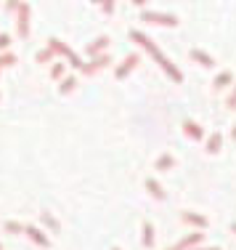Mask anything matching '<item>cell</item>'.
I'll list each match as a JSON object with an SVG mask.
<instances>
[{"label": "cell", "mask_w": 236, "mask_h": 250, "mask_svg": "<svg viewBox=\"0 0 236 250\" xmlns=\"http://www.w3.org/2000/svg\"><path fill=\"white\" fill-rule=\"evenodd\" d=\"M226 106H228L231 112H236V85H234V91L228 93V99H226Z\"/></svg>", "instance_id": "cell-25"}, {"label": "cell", "mask_w": 236, "mask_h": 250, "mask_svg": "<svg viewBox=\"0 0 236 250\" xmlns=\"http://www.w3.org/2000/svg\"><path fill=\"white\" fill-rule=\"evenodd\" d=\"M24 234H27L29 240H32L35 245H37V248H48V245H51L48 234H45V231L40 229V226H35V224H27V226H24Z\"/></svg>", "instance_id": "cell-6"}, {"label": "cell", "mask_w": 236, "mask_h": 250, "mask_svg": "<svg viewBox=\"0 0 236 250\" xmlns=\"http://www.w3.org/2000/svg\"><path fill=\"white\" fill-rule=\"evenodd\" d=\"M194 250H220V248H194Z\"/></svg>", "instance_id": "cell-28"}, {"label": "cell", "mask_w": 236, "mask_h": 250, "mask_svg": "<svg viewBox=\"0 0 236 250\" xmlns=\"http://www.w3.org/2000/svg\"><path fill=\"white\" fill-rule=\"evenodd\" d=\"M98 8H101L104 14H114V8H117V5H114V3H101Z\"/></svg>", "instance_id": "cell-26"}, {"label": "cell", "mask_w": 236, "mask_h": 250, "mask_svg": "<svg viewBox=\"0 0 236 250\" xmlns=\"http://www.w3.org/2000/svg\"><path fill=\"white\" fill-rule=\"evenodd\" d=\"M16 62H19V59H16V53H11V51L0 53V69H3V67H14Z\"/></svg>", "instance_id": "cell-22"}, {"label": "cell", "mask_w": 236, "mask_h": 250, "mask_svg": "<svg viewBox=\"0 0 236 250\" xmlns=\"http://www.w3.org/2000/svg\"><path fill=\"white\" fill-rule=\"evenodd\" d=\"M173 165H175V157H173V154H167V152H164V154H159V157H157L154 168H157V170H170Z\"/></svg>", "instance_id": "cell-18"}, {"label": "cell", "mask_w": 236, "mask_h": 250, "mask_svg": "<svg viewBox=\"0 0 236 250\" xmlns=\"http://www.w3.org/2000/svg\"><path fill=\"white\" fill-rule=\"evenodd\" d=\"M16 35L19 38H27L29 35V16H32V8L29 3H16Z\"/></svg>", "instance_id": "cell-4"}, {"label": "cell", "mask_w": 236, "mask_h": 250, "mask_svg": "<svg viewBox=\"0 0 236 250\" xmlns=\"http://www.w3.org/2000/svg\"><path fill=\"white\" fill-rule=\"evenodd\" d=\"M109 43H111V40L106 38V35H101L98 40H93V43L88 45V56H93V59H96V56H101V53H106V48H109Z\"/></svg>", "instance_id": "cell-12"}, {"label": "cell", "mask_w": 236, "mask_h": 250, "mask_svg": "<svg viewBox=\"0 0 236 250\" xmlns=\"http://www.w3.org/2000/svg\"><path fill=\"white\" fill-rule=\"evenodd\" d=\"M181 221L188 224V226H197V229H207V226H210L207 216H199V213H191V210H183V213H181Z\"/></svg>", "instance_id": "cell-9"}, {"label": "cell", "mask_w": 236, "mask_h": 250, "mask_svg": "<svg viewBox=\"0 0 236 250\" xmlns=\"http://www.w3.org/2000/svg\"><path fill=\"white\" fill-rule=\"evenodd\" d=\"M188 56H191L194 62L199 64V67H204V69H212V67H215V59H212L207 51H202V48H191V53H188Z\"/></svg>", "instance_id": "cell-10"}, {"label": "cell", "mask_w": 236, "mask_h": 250, "mask_svg": "<svg viewBox=\"0 0 236 250\" xmlns=\"http://www.w3.org/2000/svg\"><path fill=\"white\" fill-rule=\"evenodd\" d=\"M74 88H77V77L74 75H67L61 80V85H58V93H61V96H67V93H72Z\"/></svg>", "instance_id": "cell-17"}, {"label": "cell", "mask_w": 236, "mask_h": 250, "mask_svg": "<svg viewBox=\"0 0 236 250\" xmlns=\"http://www.w3.org/2000/svg\"><path fill=\"white\" fill-rule=\"evenodd\" d=\"M0 250H3V245H0Z\"/></svg>", "instance_id": "cell-31"}, {"label": "cell", "mask_w": 236, "mask_h": 250, "mask_svg": "<svg viewBox=\"0 0 236 250\" xmlns=\"http://www.w3.org/2000/svg\"><path fill=\"white\" fill-rule=\"evenodd\" d=\"M231 231H234V234H236V221H234V224H231Z\"/></svg>", "instance_id": "cell-29"}, {"label": "cell", "mask_w": 236, "mask_h": 250, "mask_svg": "<svg viewBox=\"0 0 236 250\" xmlns=\"http://www.w3.org/2000/svg\"><path fill=\"white\" fill-rule=\"evenodd\" d=\"M11 48V35L8 32H0V53H5Z\"/></svg>", "instance_id": "cell-24"}, {"label": "cell", "mask_w": 236, "mask_h": 250, "mask_svg": "<svg viewBox=\"0 0 236 250\" xmlns=\"http://www.w3.org/2000/svg\"><path fill=\"white\" fill-rule=\"evenodd\" d=\"M220 146H223V136L215 130V133L207 139V146H204V149H207V154H218V152H220Z\"/></svg>", "instance_id": "cell-16"}, {"label": "cell", "mask_w": 236, "mask_h": 250, "mask_svg": "<svg viewBox=\"0 0 236 250\" xmlns=\"http://www.w3.org/2000/svg\"><path fill=\"white\" fill-rule=\"evenodd\" d=\"M109 64H111V56H109V53H101V56L91 59L88 64H82V69H80V72L91 77V75H96V72H101V69H106Z\"/></svg>", "instance_id": "cell-5"}, {"label": "cell", "mask_w": 236, "mask_h": 250, "mask_svg": "<svg viewBox=\"0 0 236 250\" xmlns=\"http://www.w3.org/2000/svg\"><path fill=\"white\" fill-rule=\"evenodd\" d=\"M3 229L8 231V234H24V224H19V221H5Z\"/></svg>", "instance_id": "cell-21"}, {"label": "cell", "mask_w": 236, "mask_h": 250, "mask_svg": "<svg viewBox=\"0 0 236 250\" xmlns=\"http://www.w3.org/2000/svg\"><path fill=\"white\" fill-rule=\"evenodd\" d=\"M141 21L157 27H178V16L175 14H159V11H141Z\"/></svg>", "instance_id": "cell-3"}, {"label": "cell", "mask_w": 236, "mask_h": 250, "mask_svg": "<svg viewBox=\"0 0 236 250\" xmlns=\"http://www.w3.org/2000/svg\"><path fill=\"white\" fill-rule=\"evenodd\" d=\"M35 62H40V64H48V62H56V56L48 51V48H43V51H37V56H35Z\"/></svg>", "instance_id": "cell-23"}, {"label": "cell", "mask_w": 236, "mask_h": 250, "mask_svg": "<svg viewBox=\"0 0 236 250\" xmlns=\"http://www.w3.org/2000/svg\"><path fill=\"white\" fill-rule=\"evenodd\" d=\"M234 83V75L228 72V69H223L220 75H215V80H212V88H215V91H223V88H228Z\"/></svg>", "instance_id": "cell-14"}, {"label": "cell", "mask_w": 236, "mask_h": 250, "mask_svg": "<svg viewBox=\"0 0 236 250\" xmlns=\"http://www.w3.org/2000/svg\"><path fill=\"white\" fill-rule=\"evenodd\" d=\"M111 250H120V248H111Z\"/></svg>", "instance_id": "cell-30"}, {"label": "cell", "mask_w": 236, "mask_h": 250, "mask_svg": "<svg viewBox=\"0 0 236 250\" xmlns=\"http://www.w3.org/2000/svg\"><path fill=\"white\" fill-rule=\"evenodd\" d=\"M138 62H141V56H138V53H130V56H125V62H122L120 67L114 69V77H117V80H125V77L130 75L135 67H138Z\"/></svg>", "instance_id": "cell-7"}, {"label": "cell", "mask_w": 236, "mask_h": 250, "mask_svg": "<svg viewBox=\"0 0 236 250\" xmlns=\"http://www.w3.org/2000/svg\"><path fill=\"white\" fill-rule=\"evenodd\" d=\"M141 242H144V248L154 245V226H151V221H144V237H141Z\"/></svg>", "instance_id": "cell-19"}, {"label": "cell", "mask_w": 236, "mask_h": 250, "mask_svg": "<svg viewBox=\"0 0 236 250\" xmlns=\"http://www.w3.org/2000/svg\"><path fill=\"white\" fill-rule=\"evenodd\" d=\"M146 189H149V194H151L154 200H159V202L167 200V194H164V189H162V187H159L157 178H146Z\"/></svg>", "instance_id": "cell-13"}, {"label": "cell", "mask_w": 236, "mask_h": 250, "mask_svg": "<svg viewBox=\"0 0 236 250\" xmlns=\"http://www.w3.org/2000/svg\"><path fill=\"white\" fill-rule=\"evenodd\" d=\"M130 40H133V43H138L141 48H146V51H149L151 56H154V62L159 64V67H162V72L167 75V77H170V80H173V83H183V72H181V69L175 67V64L170 62V59H167V56H164L162 51L157 48V43H154V40L149 38V35H144V32H141V29H130Z\"/></svg>", "instance_id": "cell-1"}, {"label": "cell", "mask_w": 236, "mask_h": 250, "mask_svg": "<svg viewBox=\"0 0 236 250\" xmlns=\"http://www.w3.org/2000/svg\"><path fill=\"white\" fill-rule=\"evenodd\" d=\"M231 139L236 141V125H234V128H231Z\"/></svg>", "instance_id": "cell-27"}, {"label": "cell", "mask_w": 236, "mask_h": 250, "mask_svg": "<svg viewBox=\"0 0 236 250\" xmlns=\"http://www.w3.org/2000/svg\"><path fill=\"white\" fill-rule=\"evenodd\" d=\"M40 221H43L45 226H48V229L53 231V234H56V231H61V224H58V218L53 216L51 210H43V213H40Z\"/></svg>", "instance_id": "cell-15"}, {"label": "cell", "mask_w": 236, "mask_h": 250, "mask_svg": "<svg viewBox=\"0 0 236 250\" xmlns=\"http://www.w3.org/2000/svg\"><path fill=\"white\" fill-rule=\"evenodd\" d=\"M64 72H67L64 62H58V59H56V64H51V77H53V80H64V77H67Z\"/></svg>", "instance_id": "cell-20"}, {"label": "cell", "mask_w": 236, "mask_h": 250, "mask_svg": "<svg viewBox=\"0 0 236 250\" xmlns=\"http://www.w3.org/2000/svg\"><path fill=\"white\" fill-rule=\"evenodd\" d=\"M45 48H48L53 56H64V59H67V64H69L72 69H82V64H85V62H82V59L77 56V53L69 48V45L64 43V40H58V38H51Z\"/></svg>", "instance_id": "cell-2"}, {"label": "cell", "mask_w": 236, "mask_h": 250, "mask_svg": "<svg viewBox=\"0 0 236 250\" xmlns=\"http://www.w3.org/2000/svg\"><path fill=\"white\" fill-rule=\"evenodd\" d=\"M183 133L191 141H202L204 139V128L199 123H194V120H183Z\"/></svg>", "instance_id": "cell-11"}, {"label": "cell", "mask_w": 236, "mask_h": 250, "mask_svg": "<svg viewBox=\"0 0 236 250\" xmlns=\"http://www.w3.org/2000/svg\"><path fill=\"white\" fill-rule=\"evenodd\" d=\"M202 240H204V234H202V231H191V234H186L183 237V240H181V242H175V245L173 248H167V250H188V248H199V245H202Z\"/></svg>", "instance_id": "cell-8"}]
</instances>
